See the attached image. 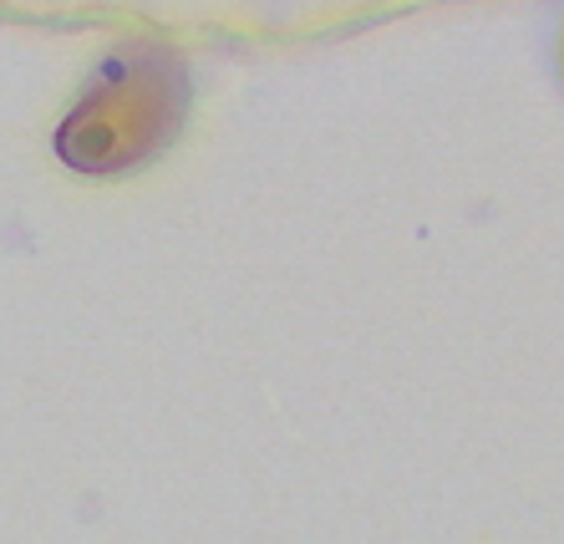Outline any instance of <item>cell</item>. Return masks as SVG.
Returning a JSON list of instances; mask_svg holds the SVG:
<instances>
[{
	"label": "cell",
	"instance_id": "obj_1",
	"mask_svg": "<svg viewBox=\"0 0 564 544\" xmlns=\"http://www.w3.org/2000/svg\"><path fill=\"white\" fill-rule=\"evenodd\" d=\"M184 107L188 72L169 46H122L97 67L93 87L56 128V153L87 173L132 168L178 133Z\"/></svg>",
	"mask_w": 564,
	"mask_h": 544
}]
</instances>
